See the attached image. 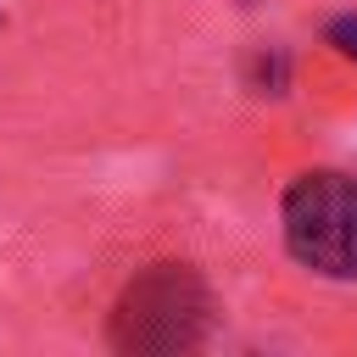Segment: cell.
I'll use <instances>...</instances> for the list:
<instances>
[{"label": "cell", "mask_w": 357, "mask_h": 357, "mask_svg": "<svg viewBox=\"0 0 357 357\" xmlns=\"http://www.w3.org/2000/svg\"><path fill=\"white\" fill-rule=\"evenodd\" d=\"M324 39L346 56V61H357V11H346V17H335L329 28H324Z\"/></svg>", "instance_id": "cell-4"}, {"label": "cell", "mask_w": 357, "mask_h": 357, "mask_svg": "<svg viewBox=\"0 0 357 357\" xmlns=\"http://www.w3.org/2000/svg\"><path fill=\"white\" fill-rule=\"evenodd\" d=\"M279 223H284V251L324 273V279H357V178L318 167L301 173L284 201H279Z\"/></svg>", "instance_id": "cell-2"}, {"label": "cell", "mask_w": 357, "mask_h": 357, "mask_svg": "<svg viewBox=\"0 0 357 357\" xmlns=\"http://www.w3.org/2000/svg\"><path fill=\"white\" fill-rule=\"evenodd\" d=\"M290 84V56L284 50H257L251 56V89L257 95H284Z\"/></svg>", "instance_id": "cell-3"}, {"label": "cell", "mask_w": 357, "mask_h": 357, "mask_svg": "<svg viewBox=\"0 0 357 357\" xmlns=\"http://www.w3.org/2000/svg\"><path fill=\"white\" fill-rule=\"evenodd\" d=\"M212 290L190 262H151L134 273L112 307V346L134 357H173L195 351L212 335Z\"/></svg>", "instance_id": "cell-1"}]
</instances>
